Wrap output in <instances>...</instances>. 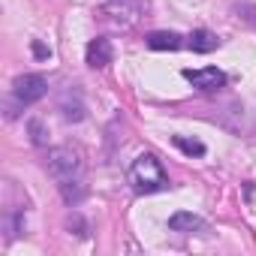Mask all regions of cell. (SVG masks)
<instances>
[{"mask_svg": "<svg viewBox=\"0 0 256 256\" xmlns=\"http://www.w3.org/2000/svg\"><path fill=\"white\" fill-rule=\"evenodd\" d=\"M130 184L139 196H151L169 190V175L154 154H139L130 166Z\"/></svg>", "mask_w": 256, "mask_h": 256, "instance_id": "1", "label": "cell"}, {"mask_svg": "<svg viewBox=\"0 0 256 256\" xmlns=\"http://www.w3.org/2000/svg\"><path fill=\"white\" fill-rule=\"evenodd\" d=\"M46 166H48V175L58 181V187L66 184V181H82V178H84V160H82V151H76V148H70V145H64V148H52Z\"/></svg>", "mask_w": 256, "mask_h": 256, "instance_id": "2", "label": "cell"}, {"mask_svg": "<svg viewBox=\"0 0 256 256\" xmlns=\"http://www.w3.org/2000/svg\"><path fill=\"white\" fill-rule=\"evenodd\" d=\"M48 94V78L40 76V72H28V76H18L12 82V106H10V118H16L12 108H28L34 102H40L42 96Z\"/></svg>", "mask_w": 256, "mask_h": 256, "instance_id": "3", "label": "cell"}, {"mask_svg": "<svg viewBox=\"0 0 256 256\" xmlns=\"http://www.w3.org/2000/svg\"><path fill=\"white\" fill-rule=\"evenodd\" d=\"M102 12H106L114 24L133 28V24H139L142 18H148V12H151V0H106Z\"/></svg>", "mask_w": 256, "mask_h": 256, "instance_id": "4", "label": "cell"}, {"mask_svg": "<svg viewBox=\"0 0 256 256\" xmlns=\"http://www.w3.org/2000/svg\"><path fill=\"white\" fill-rule=\"evenodd\" d=\"M184 78L202 90V94H217L220 88H226V72L217 66H205V70H184Z\"/></svg>", "mask_w": 256, "mask_h": 256, "instance_id": "5", "label": "cell"}, {"mask_svg": "<svg viewBox=\"0 0 256 256\" xmlns=\"http://www.w3.org/2000/svg\"><path fill=\"white\" fill-rule=\"evenodd\" d=\"M84 58H88L90 70H106L112 64V58H114V48H112V42L106 36H96V40L88 42V54Z\"/></svg>", "mask_w": 256, "mask_h": 256, "instance_id": "6", "label": "cell"}, {"mask_svg": "<svg viewBox=\"0 0 256 256\" xmlns=\"http://www.w3.org/2000/svg\"><path fill=\"white\" fill-rule=\"evenodd\" d=\"M58 112H60L64 120H70V124H78V120H84V114H88V108H84L78 90H66V94L60 96V102H58Z\"/></svg>", "mask_w": 256, "mask_h": 256, "instance_id": "7", "label": "cell"}, {"mask_svg": "<svg viewBox=\"0 0 256 256\" xmlns=\"http://www.w3.org/2000/svg\"><path fill=\"white\" fill-rule=\"evenodd\" d=\"M169 229L172 232H184V235H202L205 229H208V223L202 220V217H196V214H190V211H178V214H172L169 217Z\"/></svg>", "mask_w": 256, "mask_h": 256, "instance_id": "8", "label": "cell"}, {"mask_svg": "<svg viewBox=\"0 0 256 256\" xmlns=\"http://www.w3.org/2000/svg\"><path fill=\"white\" fill-rule=\"evenodd\" d=\"M148 48H154V52H178L181 46H184V36H178V34H172V30H157V34H148Z\"/></svg>", "mask_w": 256, "mask_h": 256, "instance_id": "9", "label": "cell"}, {"mask_svg": "<svg viewBox=\"0 0 256 256\" xmlns=\"http://www.w3.org/2000/svg\"><path fill=\"white\" fill-rule=\"evenodd\" d=\"M190 48H193L196 54H211V52L220 48V40H217V34H211V30H193V34H190Z\"/></svg>", "mask_w": 256, "mask_h": 256, "instance_id": "10", "label": "cell"}, {"mask_svg": "<svg viewBox=\"0 0 256 256\" xmlns=\"http://www.w3.org/2000/svg\"><path fill=\"white\" fill-rule=\"evenodd\" d=\"M60 193H64V199H66V205H78L84 196H88V187H84V178L82 181H66V184H60Z\"/></svg>", "mask_w": 256, "mask_h": 256, "instance_id": "11", "label": "cell"}, {"mask_svg": "<svg viewBox=\"0 0 256 256\" xmlns=\"http://www.w3.org/2000/svg\"><path fill=\"white\" fill-rule=\"evenodd\" d=\"M172 145L178 151H184L187 157H205V145L199 139H187V136H172Z\"/></svg>", "mask_w": 256, "mask_h": 256, "instance_id": "12", "label": "cell"}, {"mask_svg": "<svg viewBox=\"0 0 256 256\" xmlns=\"http://www.w3.org/2000/svg\"><path fill=\"white\" fill-rule=\"evenodd\" d=\"M28 130H30V142L36 145V148H42V145H48V130H46V124L42 120H30L28 124Z\"/></svg>", "mask_w": 256, "mask_h": 256, "instance_id": "13", "label": "cell"}, {"mask_svg": "<svg viewBox=\"0 0 256 256\" xmlns=\"http://www.w3.org/2000/svg\"><path fill=\"white\" fill-rule=\"evenodd\" d=\"M34 54H36V58H48L52 52H48V48H46L42 42H34Z\"/></svg>", "mask_w": 256, "mask_h": 256, "instance_id": "14", "label": "cell"}]
</instances>
